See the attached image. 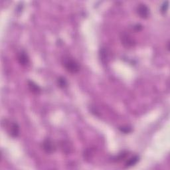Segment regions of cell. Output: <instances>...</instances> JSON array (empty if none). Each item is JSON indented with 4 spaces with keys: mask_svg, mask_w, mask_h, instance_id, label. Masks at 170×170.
Instances as JSON below:
<instances>
[{
    "mask_svg": "<svg viewBox=\"0 0 170 170\" xmlns=\"http://www.w3.org/2000/svg\"><path fill=\"white\" fill-rule=\"evenodd\" d=\"M139 161V157L137 156H134L130 158H129L126 162V167L129 168L135 165Z\"/></svg>",
    "mask_w": 170,
    "mask_h": 170,
    "instance_id": "8",
    "label": "cell"
},
{
    "mask_svg": "<svg viewBox=\"0 0 170 170\" xmlns=\"http://www.w3.org/2000/svg\"><path fill=\"white\" fill-rule=\"evenodd\" d=\"M120 38L121 41H122L124 46L127 47H131L134 45V41H133V38L129 35L123 33L121 35Z\"/></svg>",
    "mask_w": 170,
    "mask_h": 170,
    "instance_id": "5",
    "label": "cell"
},
{
    "mask_svg": "<svg viewBox=\"0 0 170 170\" xmlns=\"http://www.w3.org/2000/svg\"><path fill=\"white\" fill-rule=\"evenodd\" d=\"M43 149L47 153H51L54 152L56 149L55 144L50 139H45L42 144Z\"/></svg>",
    "mask_w": 170,
    "mask_h": 170,
    "instance_id": "2",
    "label": "cell"
},
{
    "mask_svg": "<svg viewBox=\"0 0 170 170\" xmlns=\"http://www.w3.org/2000/svg\"><path fill=\"white\" fill-rule=\"evenodd\" d=\"M141 26L140 25H136L134 26V29L136 30V31H140V29H141Z\"/></svg>",
    "mask_w": 170,
    "mask_h": 170,
    "instance_id": "12",
    "label": "cell"
},
{
    "mask_svg": "<svg viewBox=\"0 0 170 170\" xmlns=\"http://www.w3.org/2000/svg\"><path fill=\"white\" fill-rule=\"evenodd\" d=\"M57 84L60 88H64L67 87V81L65 78L60 76L57 79Z\"/></svg>",
    "mask_w": 170,
    "mask_h": 170,
    "instance_id": "9",
    "label": "cell"
},
{
    "mask_svg": "<svg viewBox=\"0 0 170 170\" xmlns=\"http://www.w3.org/2000/svg\"><path fill=\"white\" fill-rule=\"evenodd\" d=\"M62 63L65 69L70 73L75 74L80 70V65L76 60L70 56H65L63 59Z\"/></svg>",
    "mask_w": 170,
    "mask_h": 170,
    "instance_id": "1",
    "label": "cell"
},
{
    "mask_svg": "<svg viewBox=\"0 0 170 170\" xmlns=\"http://www.w3.org/2000/svg\"><path fill=\"white\" fill-rule=\"evenodd\" d=\"M18 61L23 66H25L29 63V58L25 52L21 51L18 55Z\"/></svg>",
    "mask_w": 170,
    "mask_h": 170,
    "instance_id": "6",
    "label": "cell"
},
{
    "mask_svg": "<svg viewBox=\"0 0 170 170\" xmlns=\"http://www.w3.org/2000/svg\"><path fill=\"white\" fill-rule=\"evenodd\" d=\"M137 13L141 18L145 19L149 15V10L146 5L141 3L137 7Z\"/></svg>",
    "mask_w": 170,
    "mask_h": 170,
    "instance_id": "4",
    "label": "cell"
},
{
    "mask_svg": "<svg viewBox=\"0 0 170 170\" xmlns=\"http://www.w3.org/2000/svg\"><path fill=\"white\" fill-rule=\"evenodd\" d=\"M28 87H29V88L31 92L36 93V94H38L41 91V88H40L38 85L35 84L33 81H31V80L28 81Z\"/></svg>",
    "mask_w": 170,
    "mask_h": 170,
    "instance_id": "7",
    "label": "cell"
},
{
    "mask_svg": "<svg viewBox=\"0 0 170 170\" xmlns=\"http://www.w3.org/2000/svg\"><path fill=\"white\" fill-rule=\"evenodd\" d=\"M119 129L121 132L125 133H128L132 132L131 128H129V127H120Z\"/></svg>",
    "mask_w": 170,
    "mask_h": 170,
    "instance_id": "11",
    "label": "cell"
},
{
    "mask_svg": "<svg viewBox=\"0 0 170 170\" xmlns=\"http://www.w3.org/2000/svg\"><path fill=\"white\" fill-rule=\"evenodd\" d=\"M7 130L11 137H16L19 133V127L16 122H11L7 126Z\"/></svg>",
    "mask_w": 170,
    "mask_h": 170,
    "instance_id": "3",
    "label": "cell"
},
{
    "mask_svg": "<svg viewBox=\"0 0 170 170\" xmlns=\"http://www.w3.org/2000/svg\"><path fill=\"white\" fill-rule=\"evenodd\" d=\"M168 7H169V2H165L162 5H161V8H160V10H161V12L163 14H165V13H166L168 10Z\"/></svg>",
    "mask_w": 170,
    "mask_h": 170,
    "instance_id": "10",
    "label": "cell"
}]
</instances>
